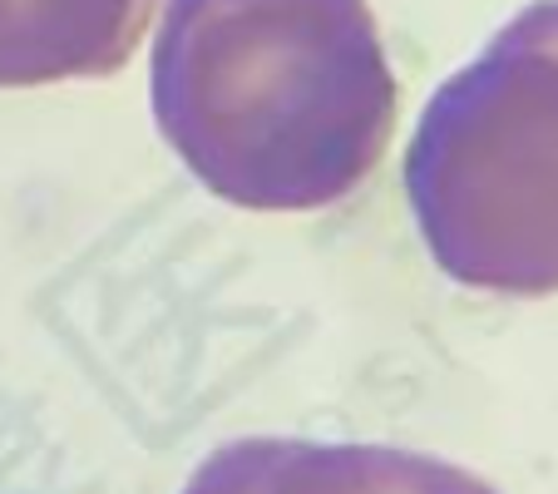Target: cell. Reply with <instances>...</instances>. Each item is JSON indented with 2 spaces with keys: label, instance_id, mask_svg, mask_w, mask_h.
Wrapping results in <instances>:
<instances>
[{
  "label": "cell",
  "instance_id": "1",
  "mask_svg": "<svg viewBox=\"0 0 558 494\" xmlns=\"http://www.w3.org/2000/svg\"><path fill=\"white\" fill-rule=\"evenodd\" d=\"M148 99L183 169L247 213L341 203L401 115L366 0H169Z\"/></svg>",
  "mask_w": 558,
  "mask_h": 494
},
{
  "label": "cell",
  "instance_id": "2",
  "mask_svg": "<svg viewBox=\"0 0 558 494\" xmlns=\"http://www.w3.org/2000/svg\"><path fill=\"white\" fill-rule=\"evenodd\" d=\"M425 253L474 292H558V0L519 11L430 95L405 148Z\"/></svg>",
  "mask_w": 558,
  "mask_h": 494
},
{
  "label": "cell",
  "instance_id": "3",
  "mask_svg": "<svg viewBox=\"0 0 558 494\" xmlns=\"http://www.w3.org/2000/svg\"><path fill=\"white\" fill-rule=\"evenodd\" d=\"M183 494H495L480 474L421 450L351 441H253L218 445Z\"/></svg>",
  "mask_w": 558,
  "mask_h": 494
},
{
  "label": "cell",
  "instance_id": "4",
  "mask_svg": "<svg viewBox=\"0 0 558 494\" xmlns=\"http://www.w3.org/2000/svg\"><path fill=\"white\" fill-rule=\"evenodd\" d=\"M148 15L154 0H0V89L114 74Z\"/></svg>",
  "mask_w": 558,
  "mask_h": 494
}]
</instances>
